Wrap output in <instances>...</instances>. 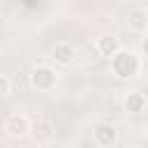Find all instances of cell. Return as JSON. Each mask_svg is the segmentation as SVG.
Returning a JSON list of instances; mask_svg holds the SVG:
<instances>
[{
  "instance_id": "6da1fadb",
  "label": "cell",
  "mask_w": 148,
  "mask_h": 148,
  "mask_svg": "<svg viewBox=\"0 0 148 148\" xmlns=\"http://www.w3.org/2000/svg\"><path fill=\"white\" fill-rule=\"evenodd\" d=\"M139 67H141V62H139V58H136L132 51L120 49V51L111 58V72H113L118 79H132V76L139 72Z\"/></svg>"
},
{
  "instance_id": "7a4b0ae2",
  "label": "cell",
  "mask_w": 148,
  "mask_h": 148,
  "mask_svg": "<svg viewBox=\"0 0 148 148\" xmlns=\"http://www.w3.org/2000/svg\"><path fill=\"white\" fill-rule=\"evenodd\" d=\"M56 83H58V74H56L49 65H37V67H32V72H30V86H32L35 90L46 92V90L56 88Z\"/></svg>"
},
{
  "instance_id": "3957f363",
  "label": "cell",
  "mask_w": 148,
  "mask_h": 148,
  "mask_svg": "<svg viewBox=\"0 0 148 148\" xmlns=\"http://www.w3.org/2000/svg\"><path fill=\"white\" fill-rule=\"evenodd\" d=\"M30 130H32V125H30V120H28L25 113H12V116H7V120H5V132H7L9 136H14V139L25 136Z\"/></svg>"
},
{
  "instance_id": "277c9868",
  "label": "cell",
  "mask_w": 148,
  "mask_h": 148,
  "mask_svg": "<svg viewBox=\"0 0 148 148\" xmlns=\"http://www.w3.org/2000/svg\"><path fill=\"white\" fill-rule=\"evenodd\" d=\"M116 136H118V132H116V127L109 125V123H102V125H97V127L92 130V141H95L99 148L113 146V143H116Z\"/></svg>"
},
{
  "instance_id": "5b68a950",
  "label": "cell",
  "mask_w": 148,
  "mask_h": 148,
  "mask_svg": "<svg viewBox=\"0 0 148 148\" xmlns=\"http://www.w3.org/2000/svg\"><path fill=\"white\" fill-rule=\"evenodd\" d=\"M95 49H97L99 56H104V58H113V56L120 51V42H118V37H113V35H104V37L97 39Z\"/></svg>"
},
{
  "instance_id": "8992f818",
  "label": "cell",
  "mask_w": 148,
  "mask_h": 148,
  "mask_svg": "<svg viewBox=\"0 0 148 148\" xmlns=\"http://www.w3.org/2000/svg\"><path fill=\"white\" fill-rule=\"evenodd\" d=\"M127 25H130V30L141 32V30L148 25V12H146V9H130V14H127Z\"/></svg>"
},
{
  "instance_id": "52a82bcc",
  "label": "cell",
  "mask_w": 148,
  "mask_h": 148,
  "mask_svg": "<svg viewBox=\"0 0 148 148\" xmlns=\"http://www.w3.org/2000/svg\"><path fill=\"white\" fill-rule=\"evenodd\" d=\"M74 46L72 44H56V49H53V60L58 62V65H72L74 62Z\"/></svg>"
},
{
  "instance_id": "ba28073f",
  "label": "cell",
  "mask_w": 148,
  "mask_h": 148,
  "mask_svg": "<svg viewBox=\"0 0 148 148\" xmlns=\"http://www.w3.org/2000/svg\"><path fill=\"white\" fill-rule=\"evenodd\" d=\"M123 106H125V111H130V113L143 111V109H146V97H143V92H136V90H134V92H127Z\"/></svg>"
},
{
  "instance_id": "9c48e42d",
  "label": "cell",
  "mask_w": 148,
  "mask_h": 148,
  "mask_svg": "<svg viewBox=\"0 0 148 148\" xmlns=\"http://www.w3.org/2000/svg\"><path fill=\"white\" fill-rule=\"evenodd\" d=\"M32 134H35V139H37V141H49V139L53 136V130H51V125H49V123H39V125H35V127H32Z\"/></svg>"
},
{
  "instance_id": "30bf717a",
  "label": "cell",
  "mask_w": 148,
  "mask_h": 148,
  "mask_svg": "<svg viewBox=\"0 0 148 148\" xmlns=\"http://www.w3.org/2000/svg\"><path fill=\"white\" fill-rule=\"evenodd\" d=\"M9 92H12V81L9 76L0 74V95H9Z\"/></svg>"
},
{
  "instance_id": "8fae6325",
  "label": "cell",
  "mask_w": 148,
  "mask_h": 148,
  "mask_svg": "<svg viewBox=\"0 0 148 148\" xmlns=\"http://www.w3.org/2000/svg\"><path fill=\"white\" fill-rule=\"evenodd\" d=\"M141 51L148 56V37H143V42H141Z\"/></svg>"
}]
</instances>
